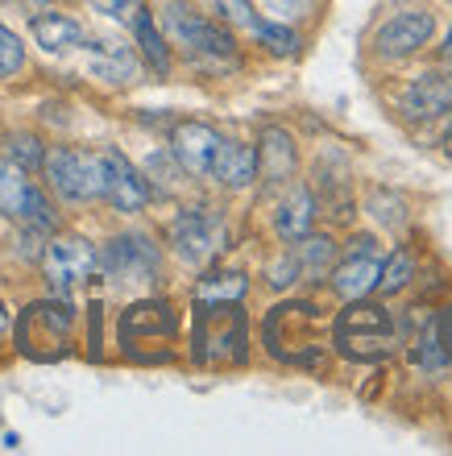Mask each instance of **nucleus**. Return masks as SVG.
I'll use <instances>...</instances> for the list:
<instances>
[{
  "mask_svg": "<svg viewBox=\"0 0 452 456\" xmlns=\"http://www.w3.org/2000/svg\"><path fill=\"white\" fill-rule=\"evenodd\" d=\"M71 337H75V303L67 295H50V299H34L17 315L12 324V345L17 353L37 365L62 361L71 353Z\"/></svg>",
  "mask_w": 452,
  "mask_h": 456,
  "instance_id": "nucleus-1",
  "label": "nucleus"
},
{
  "mask_svg": "<svg viewBox=\"0 0 452 456\" xmlns=\"http://www.w3.org/2000/svg\"><path fill=\"white\" fill-rule=\"evenodd\" d=\"M333 345L345 361L374 365V361H386L394 353L399 324H394V315L382 303L349 299V307L333 320Z\"/></svg>",
  "mask_w": 452,
  "mask_h": 456,
  "instance_id": "nucleus-2",
  "label": "nucleus"
},
{
  "mask_svg": "<svg viewBox=\"0 0 452 456\" xmlns=\"http://www.w3.org/2000/svg\"><path fill=\"white\" fill-rule=\"evenodd\" d=\"M324 328H328V320L320 315V307L308 299H295V303L270 307V315H266V324H262V340L274 361L316 365L320 361V345H324Z\"/></svg>",
  "mask_w": 452,
  "mask_h": 456,
  "instance_id": "nucleus-3",
  "label": "nucleus"
},
{
  "mask_svg": "<svg viewBox=\"0 0 452 456\" xmlns=\"http://www.w3.org/2000/svg\"><path fill=\"white\" fill-rule=\"evenodd\" d=\"M191 340L200 365H241L250 353V324L241 303H195Z\"/></svg>",
  "mask_w": 452,
  "mask_h": 456,
  "instance_id": "nucleus-4",
  "label": "nucleus"
},
{
  "mask_svg": "<svg viewBox=\"0 0 452 456\" xmlns=\"http://www.w3.org/2000/svg\"><path fill=\"white\" fill-rule=\"evenodd\" d=\"M158 29L167 34V42L187 50L191 59L203 62V67H233L237 62V37L228 34L225 25L208 21L203 12L179 4V0L162 4V25Z\"/></svg>",
  "mask_w": 452,
  "mask_h": 456,
  "instance_id": "nucleus-5",
  "label": "nucleus"
},
{
  "mask_svg": "<svg viewBox=\"0 0 452 456\" xmlns=\"http://www.w3.org/2000/svg\"><path fill=\"white\" fill-rule=\"evenodd\" d=\"M179 337V312L167 299H137L117 320V340L133 361H167Z\"/></svg>",
  "mask_w": 452,
  "mask_h": 456,
  "instance_id": "nucleus-6",
  "label": "nucleus"
},
{
  "mask_svg": "<svg viewBox=\"0 0 452 456\" xmlns=\"http://www.w3.org/2000/svg\"><path fill=\"white\" fill-rule=\"evenodd\" d=\"M42 170H46L50 191L59 195L62 204L100 200V158L95 154L71 150V145H54V150L42 158Z\"/></svg>",
  "mask_w": 452,
  "mask_h": 456,
  "instance_id": "nucleus-7",
  "label": "nucleus"
},
{
  "mask_svg": "<svg viewBox=\"0 0 452 456\" xmlns=\"http://www.w3.org/2000/svg\"><path fill=\"white\" fill-rule=\"evenodd\" d=\"M95 158H100V200L108 208H117V212H125V216L142 212L150 204V183H145L142 170L133 167L117 145H104Z\"/></svg>",
  "mask_w": 452,
  "mask_h": 456,
  "instance_id": "nucleus-8",
  "label": "nucleus"
},
{
  "mask_svg": "<svg viewBox=\"0 0 452 456\" xmlns=\"http://www.w3.org/2000/svg\"><path fill=\"white\" fill-rule=\"evenodd\" d=\"M158 265H162V253L145 232H120L104 245V253H95V270H104L108 278H120V282L154 278Z\"/></svg>",
  "mask_w": 452,
  "mask_h": 456,
  "instance_id": "nucleus-9",
  "label": "nucleus"
},
{
  "mask_svg": "<svg viewBox=\"0 0 452 456\" xmlns=\"http://www.w3.org/2000/svg\"><path fill=\"white\" fill-rule=\"evenodd\" d=\"M42 274L54 295H71L79 282L95 274V245L84 237H54L42 249Z\"/></svg>",
  "mask_w": 452,
  "mask_h": 456,
  "instance_id": "nucleus-10",
  "label": "nucleus"
},
{
  "mask_svg": "<svg viewBox=\"0 0 452 456\" xmlns=\"http://www.w3.org/2000/svg\"><path fill=\"white\" fill-rule=\"evenodd\" d=\"M220 220L208 208H183L179 216L170 220V245L187 265H208L220 249Z\"/></svg>",
  "mask_w": 452,
  "mask_h": 456,
  "instance_id": "nucleus-11",
  "label": "nucleus"
},
{
  "mask_svg": "<svg viewBox=\"0 0 452 456\" xmlns=\"http://www.w3.org/2000/svg\"><path fill=\"white\" fill-rule=\"evenodd\" d=\"M220 145H225V137H220L212 125H203V120H179L175 133H170V154H175V162H179L187 175H195V179H212Z\"/></svg>",
  "mask_w": 452,
  "mask_h": 456,
  "instance_id": "nucleus-12",
  "label": "nucleus"
},
{
  "mask_svg": "<svg viewBox=\"0 0 452 456\" xmlns=\"http://www.w3.org/2000/svg\"><path fill=\"white\" fill-rule=\"evenodd\" d=\"M431 34H436V17L428 9H403L374 34V50L382 59H407V54L428 46Z\"/></svg>",
  "mask_w": 452,
  "mask_h": 456,
  "instance_id": "nucleus-13",
  "label": "nucleus"
},
{
  "mask_svg": "<svg viewBox=\"0 0 452 456\" xmlns=\"http://www.w3.org/2000/svg\"><path fill=\"white\" fill-rule=\"evenodd\" d=\"M407 120H436L452 112V71H423L403 87L399 100Z\"/></svg>",
  "mask_w": 452,
  "mask_h": 456,
  "instance_id": "nucleus-14",
  "label": "nucleus"
},
{
  "mask_svg": "<svg viewBox=\"0 0 452 456\" xmlns=\"http://www.w3.org/2000/svg\"><path fill=\"white\" fill-rule=\"evenodd\" d=\"M333 274V290L341 299H366L378 290V274H382V257L369 249H349V257L341 265L328 270Z\"/></svg>",
  "mask_w": 452,
  "mask_h": 456,
  "instance_id": "nucleus-15",
  "label": "nucleus"
},
{
  "mask_svg": "<svg viewBox=\"0 0 452 456\" xmlns=\"http://www.w3.org/2000/svg\"><path fill=\"white\" fill-rule=\"evenodd\" d=\"M253 150H258V179H266L270 187H278V183H286L295 175L299 150H295V137L286 129H278V125L262 129V142L253 145Z\"/></svg>",
  "mask_w": 452,
  "mask_h": 456,
  "instance_id": "nucleus-16",
  "label": "nucleus"
},
{
  "mask_svg": "<svg viewBox=\"0 0 452 456\" xmlns=\"http://www.w3.org/2000/svg\"><path fill=\"white\" fill-rule=\"evenodd\" d=\"M291 270H295V282H316V278H328V270L336 265V240L328 232H303L299 240H291Z\"/></svg>",
  "mask_w": 452,
  "mask_h": 456,
  "instance_id": "nucleus-17",
  "label": "nucleus"
},
{
  "mask_svg": "<svg viewBox=\"0 0 452 456\" xmlns=\"http://www.w3.org/2000/svg\"><path fill=\"white\" fill-rule=\"evenodd\" d=\"M29 34H34V42L46 54H62V50H75L87 42L84 25L75 21V17H67V12H34Z\"/></svg>",
  "mask_w": 452,
  "mask_h": 456,
  "instance_id": "nucleus-18",
  "label": "nucleus"
},
{
  "mask_svg": "<svg viewBox=\"0 0 452 456\" xmlns=\"http://www.w3.org/2000/svg\"><path fill=\"white\" fill-rule=\"evenodd\" d=\"M316 224V191L311 187H291L283 204L274 208V232L283 240H299Z\"/></svg>",
  "mask_w": 452,
  "mask_h": 456,
  "instance_id": "nucleus-19",
  "label": "nucleus"
},
{
  "mask_svg": "<svg viewBox=\"0 0 452 456\" xmlns=\"http://www.w3.org/2000/svg\"><path fill=\"white\" fill-rule=\"evenodd\" d=\"M212 179H220L228 191H245L253 179H258V150L245 142H228L220 145V158L212 167Z\"/></svg>",
  "mask_w": 452,
  "mask_h": 456,
  "instance_id": "nucleus-20",
  "label": "nucleus"
},
{
  "mask_svg": "<svg viewBox=\"0 0 452 456\" xmlns=\"http://www.w3.org/2000/svg\"><path fill=\"white\" fill-rule=\"evenodd\" d=\"M129 29H133V37H137V54L145 59V67L154 75H170V42H167V34L158 29L154 12L145 9V4H137Z\"/></svg>",
  "mask_w": 452,
  "mask_h": 456,
  "instance_id": "nucleus-21",
  "label": "nucleus"
},
{
  "mask_svg": "<svg viewBox=\"0 0 452 456\" xmlns=\"http://www.w3.org/2000/svg\"><path fill=\"white\" fill-rule=\"evenodd\" d=\"M29 191H34V183H29L25 167H17L12 158H0V216L21 220Z\"/></svg>",
  "mask_w": 452,
  "mask_h": 456,
  "instance_id": "nucleus-22",
  "label": "nucleus"
},
{
  "mask_svg": "<svg viewBox=\"0 0 452 456\" xmlns=\"http://www.w3.org/2000/svg\"><path fill=\"white\" fill-rule=\"evenodd\" d=\"M137 71V59L120 42H95L92 46V75L108 79V84H129Z\"/></svg>",
  "mask_w": 452,
  "mask_h": 456,
  "instance_id": "nucleus-23",
  "label": "nucleus"
},
{
  "mask_svg": "<svg viewBox=\"0 0 452 456\" xmlns=\"http://www.w3.org/2000/svg\"><path fill=\"white\" fill-rule=\"evenodd\" d=\"M250 290V278L241 270H216V274L200 278L195 287V303H241Z\"/></svg>",
  "mask_w": 452,
  "mask_h": 456,
  "instance_id": "nucleus-24",
  "label": "nucleus"
},
{
  "mask_svg": "<svg viewBox=\"0 0 452 456\" xmlns=\"http://www.w3.org/2000/svg\"><path fill=\"white\" fill-rule=\"evenodd\" d=\"M253 37H258V42H262L270 54H278V59H295L299 46H303V42H299V34L286 21H266V17H258V25H253Z\"/></svg>",
  "mask_w": 452,
  "mask_h": 456,
  "instance_id": "nucleus-25",
  "label": "nucleus"
},
{
  "mask_svg": "<svg viewBox=\"0 0 452 456\" xmlns=\"http://www.w3.org/2000/svg\"><path fill=\"white\" fill-rule=\"evenodd\" d=\"M415 278V257L407 249H394L386 262H382V274H378V290L382 295H399Z\"/></svg>",
  "mask_w": 452,
  "mask_h": 456,
  "instance_id": "nucleus-26",
  "label": "nucleus"
},
{
  "mask_svg": "<svg viewBox=\"0 0 452 456\" xmlns=\"http://www.w3.org/2000/svg\"><path fill=\"white\" fill-rule=\"evenodd\" d=\"M415 365L419 370H440V365H448V353H444L440 345V332H436V320H428L423 324V332H419V345H415Z\"/></svg>",
  "mask_w": 452,
  "mask_h": 456,
  "instance_id": "nucleus-27",
  "label": "nucleus"
},
{
  "mask_svg": "<svg viewBox=\"0 0 452 456\" xmlns=\"http://www.w3.org/2000/svg\"><path fill=\"white\" fill-rule=\"evenodd\" d=\"M25 67V46L21 37L12 34L9 25L0 21V79H12V75Z\"/></svg>",
  "mask_w": 452,
  "mask_h": 456,
  "instance_id": "nucleus-28",
  "label": "nucleus"
},
{
  "mask_svg": "<svg viewBox=\"0 0 452 456\" xmlns=\"http://www.w3.org/2000/svg\"><path fill=\"white\" fill-rule=\"evenodd\" d=\"M9 158L17 162V167L34 170V167H42L46 150H42V142H37L34 133H12V137H9Z\"/></svg>",
  "mask_w": 452,
  "mask_h": 456,
  "instance_id": "nucleus-29",
  "label": "nucleus"
},
{
  "mask_svg": "<svg viewBox=\"0 0 452 456\" xmlns=\"http://www.w3.org/2000/svg\"><path fill=\"white\" fill-rule=\"evenodd\" d=\"M216 9L225 12V21H233V25H241V29H250V34H253L258 12H253L250 0H216Z\"/></svg>",
  "mask_w": 452,
  "mask_h": 456,
  "instance_id": "nucleus-30",
  "label": "nucleus"
},
{
  "mask_svg": "<svg viewBox=\"0 0 452 456\" xmlns=\"http://www.w3.org/2000/svg\"><path fill=\"white\" fill-rule=\"evenodd\" d=\"M92 4H95V12H104V17H112V21L129 25V21H133V12H137V4H142V0H92Z\"/></svg>",
  "mask_w": 452,
  "mask_h": 456,
  "instance_id": "nucleus-31",
  "label": "nucleus"
},
{
  "mask_svg": "<svg viewBox=\"0 0 452 456\" xmlns=\"http://www.w3.org/2000/svg\"><path fill=\"white\" fill-rule=\"evenodd\" d=\"M262 4L274 12V21H295L311 9V0H262Z\"/></svg>",
  "mask_w": 452,
  "mask_h": 456,
  "instance_id": "nucleus-32",
  "label": "nucleus"
},
{
  "mask_svg": "<svg viewBox=\"0 0 452 456\" xmlns=\"http://www.w3.org/2000/svg\"><path fill=\"white\" fill-rule=\"evenodd\" d=\"M4 332H9V312H4V303H0V345H4Z\"/></svg>",
  "mask_w": 452,
  "mask_h": 456,
  "instance_id": "nucleus-33",
  "label": "nucleus"
},
{
  "mask_svg": "<svg viewBox=\"0 0 452 456\" xmlns=\"http://www.w3.org/2000/svg\"><path fill=\"white\" fill-rule=\"evenodd\" d=\"M21 4H25V9H29V12H42V9H46V4H50V0H21Z\"/></svg>",
  "mask_w": 452,
  "mask_h": 456,
  "instance_id": "nucleus-34",
  "label": "nucleus"
},
{
  "mask_svg": "<svg viewBox=\"0 0 452 456\" xmlns=\"http://www.w3.org/2000/svg\"><path fill=\"white\" fill-rule=\"evenodd\" d=\"M444 154L452 158V120H448V133H444Z\"/></svg>",
  "mask_w": 452,
  "mask_h": 456,
  "instance_id": "nucleus-35",
  "label": "nucleus"
},
{
  "mask_svg": "<svg viewBox=\"0 0 452 456\" xmlns=\"http://www.w3.org/2000/svg\"><path fill=\"white\" fill-rule=\"evenodd\" d=\"M444 59L452 62V29H448V37H444Z\"/></svg>",
  "mask_w": 452,
  "mask_h": 456,
  "instance_id": "nucleus-36",
  "label": "nucleus"
}]
</instances>
